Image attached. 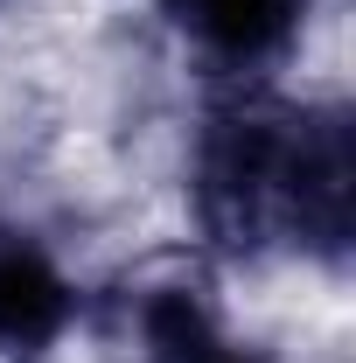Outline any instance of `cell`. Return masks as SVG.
Wrapping results in <instances>:
<instances>
[{
	"label": "cell",
	"mask_w": 356,
	"mask_h": 363,
	"mask_svg": "<svg viewBox=\"0 0 356 363\" xmlns=\"http://www.w3.org/2000/svg\"><path fill=\"white\" fill-rule=\"evenodd\" d=\"M77 315L63 266L21 224H0V363H43Z\"/></svg>",
	"instance_id": "obj_3"
},
{
	"label": "cell",
	"mask_w": 356,
	"mask_h": 363,
	"mask_svg": "<svg viewBox=\"0 0 356 363\" xmlns=\"http://www.w3.org/2000/svg\"><path fill=\"white\" fill-rule=\"evenodd\" d=\"M126 321H133V342L147 363H259L252 350H238L223 335L217 308H210V286L189 266L140 272L133 294H126Z\"/></svg>",
	"instance_id": "obj_2"
},
{
	"label": "cell",
	"mask_w": 356,
	"mask_h": 363,
	"mask_svg": "<svg viewBox=\"0 0 356 363\" xmlns=\"http://www.w3.org/2000/svg\"><path fill=\"white\" fill-rule=\"evenodd\" d=\"M189 196L223 259H314L343 272L356 238L350 105L238 98L210 112Z\"/></svg>",
	"instance_id": "obj_1"
},
{
	"label": "cell",
	"mask_w": 356,
	"mask_h": 363,
	"mask_svg": "<svg viewBox=\"0 0 356 363\" xmlns=\"http://www.w3.org/2000/svg\"><path fill=\"white\" fill-rule=\"evenodd\" d=\"M161 7L203 56H217L230 70L272 63L308 21V0H161Z\"/></svg>",
	"instance_id": "obj_4"
}]
</instances>
